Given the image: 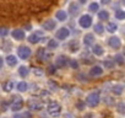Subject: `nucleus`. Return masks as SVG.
<instances>
[{
  "instance_id": "1",
  "label": "nucleus",
  "mask_w": 125,
  "mask_h": 118,
  "mask_svg": "<svg viewBox=\"0 0 125 118\" xmlns=\"http://www.w3.org/2000/svg\"><path fill=\"white\" fill-rule=\"evenodd\" d=\"M47 111L49 113V116L52 117H58L61 113V106L58 102H50L47 107Z\"/></svg>"
},
{
  "instance_id": "2",
  "label": "nucleus",
  "mask_w": 125,
  "mask_h": 118,
  "mask_svg": "<svg viewBox=\"0 0 125 118\" xmlns=\"http://www.w3.org/2000/svg\"><path fill=\"white\" fill-rule=\"evenodd\" d=\"M86 103L90 107H96L99 103V95H98V92H91V94H88L87 97H86Z\"/></svg>"
},
{
  "instance_id": "3",
  "label": "nucleus",
  "mask_w": 125,
  "mask_h": 118,
  "mask_svg": "<svg viewBox=\"0 0 125 118\" xmlns=\"http://www.w3.org/2000/svg\"><path fill=\"white\" fill-rule=\"evenodd\" d=\"M27 106H28V108H31L33 111H41L44 107V103L38 98H31L27 101Z\"/></svg>"
},
{
  "instance_id": "4",
  "label": "nucleus",
  "mask_w": 125,
  "mask_h": 118,
  "mask_svg": "<svg viewBox=\"0 0 125 118\" xmlns=\"http://www.w3.org/2000/svg\"><path fill=\"white\" fill-rule=\"evenodd\" d=\"M22 107H23V101H22V98H21L20 96H15V97H14V101H12V103H11V109H12L14 112H17V111H20Z\"/></svg>"
},
{
  "instance_id": "5",
  "label": "nucleus",
  "mask_w": 125,
  "mask_h": 118,
  "mask_svg": "<svg viewBox=\"0 0 125 118\" xmlns=\"http://www.w3.org/2000/svg\"><path fill=\"white\" fill-rule=\"evenodd\" d=\"M17 54L21 59H27L30 55H31V49L27 47V46H21L19 47L17 49Z\"/></svg>"
},
{
  "instance_id": "6",
  "label": "nucleus",
  "mask_w": 125,
  "mask_h": 118,
  "mask_svg": "<svg viewBox=\"0 0 125 118\" xmlns=\"http://www.w3.org/2000/svg\"><path fill=\"white\" fill-rule=\"evenodd\" d=\"M79 24H80L81 27H83V28H88V27L91 26V24H92V19H91L90 15H82L81 19L79 20Z\"/></svg>"
},
{
  "instance_id": "7",
  "label": "nucleus",
  "mask_w": 125,
  "mask_h": 118,
  "mask_svg": "<svg viewBox=\"0 0 125 118\" xmlns=\"http://www.w3.org/2000/svg\"><path fill=\"white\" fill-rule=\"evenodd\" d=\"M69 35H70V31L66 27H61L60 30H58L55 37L58 39H66V37H69Z\"/></svg>"
},
{
  "instance_id": "8",
  "label": "nucleus",
  "mask_w": 125,
  "mask_h": 118,
  "mask_svg": "<svg viewBox=\"0 0 125 118\" xmlns=\"http://www.w3.org/2000/svg\"><path fill=\"white\" fill-rule=\"evenodd\" d=\"M109 46H110L112 48L118 49V48L121 47V42H120V39H119L118 37H112V38H109Z\"/></svg>"
},
{
  "instance_id": "9",
  "label": "nucleus",
  "mask_w": 125,
  "mask_h": 118,
  "mask_svg": "<svg viewBox=\"0 0 125 118\" xmlns=\"http://www.w3.org/2000/svg\"><path fill=\"white\" fill-rule=\"evenodd\" d=\"M42 26H43L44 30L52 31V30H54V27H55V21H54V20H47L45 22H43Z\"/></svg>"
},
{
  "instance_id": "10",
  "label": "nucleus",
  "mask_w": 125,
  "mask_h": 118,
  "mask_svg": "<svg viewBox=\"0 0 125 118\" xmlns=\"http://www.w3.org/2000/svg\"><path fill=\"white\" fill-rule=\"evenodd\" d=\"M102 74H103V69H102L101 67H98V65L93 67V68L90 70V75H91V76H99V75H102Z\"/></svg>"
},
{
  "instance_id": "11",
  "label": "nucleus",
  "mask_w": 125,
  "mask_h": 118,
  "mask_svg": "<svg viewBox=\"0 0 125 118\" xmlns=\"http://www.w3.org/2000/svg\"><path fill=\"white\" fill-rule=\"evenodd\" d=\"M123 91H124V86H123L121 84L114 85V86L112 87V92H113L115 96H120V95L123 94Z\"/></svg>"
},
{
  "instance_id": "12",
  "label": "nucleus",
  "mask_w": 125,
  "mask_h": 118,
  "mask_svg": "<svg viewBox=\"0 0 125 118\" xmlns=\"http://www.w3.org/2000/svg\"><path fill=\"white\" fill-rule=\"evenodd\" d=\"M12 37L17 41H21V39L25 38V32L22 30H14L12 31Z\"/></svg>"
},
{
  "instance_id": "13",
  "label": "nucleus",
  "mask_w": 125,
  "mask_h": 118,
  "mask_svg": "<svg viewBox=\"0 0 125 118\" xmlns=\"http://www.w3.org/2000/svg\"><path fill=\"white\" fill-rule=\"evenodd\" d=\"M83 43L86 46H92L94 43V36L92 33H87L85 37H83Z\"/></svg>"
},
{
  "instance_id": "14",
  "label": "nucleus",
  "mask_w": 125,
  "mask_h": 118,
  "mask_svg": "<svg viewBox=\"0 0 125 118\" xmlns=\"http://www.w3.org/2000/svg\"><path fill=\"white\" fill-rule=\"evenodd\" d=\"M55 65L58 68H62V67H65L66 65V58L65 57H58L56 58V60H55Z\"/></svg>"
},
{
  "instance_id": "15",
  "label": "nucleus",
  "mask_w": 125,
  "mask_h": 118,
  "mask_svg": "<svg viewBox=\"0 0 125 118\" xmlns=\"http://www.w3.org/2000/svg\"><path fill=\"white\" fill-rule=\"evenodd\" d=\"M55 16H56V20H59V21H65L68 15H66V12L64 10H59V11H56Z\"/></svg>"
},
{
  "instance_id": "16",
  "label": "nucleus",
  "mask_w": 125,
  "mask_h": 118,
  "mask_svg": "<svg viewBox=\"0 0 125 118\" xmlns=\"http://www.w3.org/2000/svg\"><path fill=\"white\" fill-rule=\"evenodd\" d=\"M6 63H8V65H10V67H15V65L17 64V58H16L15 55H9V57L6 58Z\"/></svg>"
},
{
  "instance_id": "17",
  "label": "nucleus",
  "mask_w": 125,
  "mask_h": 118,
  "mask_svg": "<svg viewBox=\"0 0 125 118\" xmlns=\"http://www.w3.org/2000/svg\"><path fill=\"white\" fill-rule=\"evenodd\" d=\"M69 10H70V14L71 15H77L79 14V5L76 3H71L69 5Z\"/></svg>"
},
{
  "instance_id": "18",
  "label": "nucleus",
  "mask_w": 125,
  "mask_h": 118,
  "mask_svg": "<svg viewBox=\"0 0 125 118\" xmlns=\"http://www.w3.org/2000/svg\"><path fill=\"white\" fill-rule=\"evenodd\" d=\"M39 33H33V35H31L30 37H28V42L30 43H33V44H36V43H38L39 42Z\"/></svg>"
},
{
  "instance_id": "19",
  "label": "nucleus",
  "mask_w": 125,
  "mask_h": 118,
  "mask_svg": "<svg viewBox=\"0 0 125 118\" xmlns=\"http://www.w3.org/2000/svg\"><path fill=\"white\" fill-rule=\"evenodd\" d=\"M92 52H93V54H96V55H102V54H103V48H102L101 46L96 44V46H93Z\"/></svg>"
},
{
  "instance_id": "20",
  "label": "nucleus",
  "mask_w": 125,
  "mask_h": 118,
  "mask_svg": "<svg viewBox=\"0 0 125 118\" xmlns=\"http://www.w3.org/2000/svg\"><path fill=\"white\" fill-rule=\"evenodd\" d=\"M19 74H20L22 78L27 76V74H28V68H27V67H25V65L20 67V69H19Z\"/></svg>"
},
{
  "instance_id": "21",
  "label": "nucleus",
  "mask_w": 125,
  "mask_h": 118,
  "mask_svg": "<svg viewBox=\"0 0 125 118\" xmlns=\"http://www.w3.org/2000/svg\"><path fill=\"white\" fill-rule=\"evenodd\" d=\"M27 89H28V85H27L26 83L22 81V83H19V84H17V90H19L20 92H25Z\"/></svg>"
},
{
  "instance_id": "22",
  "label": "nucleus",
  "mask_w": 125,
  "mask_h": 118,
  "mask_svg": "<svg viewBox=\"0 0 125 118\" xmlns=\"http://www.w3.org/2000/svg\"><path fill=\"white\" fill-rule=\"evenodd\" d=\"M116 28H118V26H116L114 22H110V24H108V26H107V30H108V32H110V33L115 32Z\"/></svg>"
},
{
  "instance_id": "23",
  "label": "nucleus",
  "mask_w": 125,
  "mask_h": 118,
  "mask_svg": "<svg viewBox=\"0 0 125 118\" xmlns=\"http://www.w3.org/2000/svg\"><path fill=\"white\" fill-rule=\"evenodd\" d=\"M56 47H58L56 39H49V42H48V48H49V49H55Z\"/></svg>"
},
{
  "instance_id": "24",
  "label": "nucleus",
  "mask_w": 125,
  "mask_h": 118,
  "mask_svg": "<svg viewBox=\"0 0 125 118\" xmlns=\"http://www.w3.org/2000/svg\"><path fill=\"white\" fill-rule=\"evenodd\" d=\"M12 87H14V83L12 81H6L5 84H4V90L5 91H11L12 90Z\"/></svg>"
},
{
  "instance_id": "25",
  "label": "nucleus",
  "mask_w": 125,
  "mask_h": 118,
  "mask_svg": "<svg viewBox=\"0 0 125 118\" xmlns=\"http://www.w3.org/2000/svg\"><path fill=\"white\" fill-rule=\"evenodd\" d=\"M115 17H116L118 20H124L125 12H124L123 10H116V11H115Z\"/></svg>"
},
{
  "instance_id": "26",
  "label": "nucleus",
  "mask_w": 125,
  "mask_h": 118,
  "mask_svg": "<svg viewBox=\"0 0 125 118\" xmlns=\"http://www.w3.org/2000/svg\"><path fill=\"white\" fill-rule=\"evenodd\" d=\"M98 17H99L101 20H108L109 14H108L107 11H99V12H98Z\"/></svg>"
},
{
  "instance_id": "27",
  "label": "nucleus",
  "mask_w": 125,
  "mask_h": 118,
  "mask_svg": "<svg viewBox=\"0 0 125 118\" xmlns=\"http://www.w3.org/2000/svg\"><path fill=\"white\" fill-rule=\"evenodd\" d=\"M103 30H104V27H103L102 24H97V25H94V31H96L97 33H102Z\"/></svg>"
},
{
  "instance_id": "28",
  "label": "nucleus",
  "mask_w": 125,
  "mask_h": 118,
  "mask_svg": "<svg viewBox=\"0 0 125 118\" xmlns=\"http://www.w3.org/2000/svg\"><path fill=\"white\" fill-rule=\"evenodd\" d=\"M115 62H116L119 65H123V64H124V58H123L121 54H118V55L115 57Z\"/></svg>"
},
{
  "instance_id": "29",
  "label": "nucleus",
  "mask_w": 125,
  "mask_h": 118,
  "mask_svg": "<svg viewBox=\"0 0 125 118\" xmlns=\"http://www.w3.org/2000/svg\"><path fill=\"white\" fill-rule=\"evenodd\" d=\"M9 35V30L6 27H0V36L1 37H5Z\"/></svg>"
},
{
  "instance_id": "30",
  "label": "nucleus",
  "mask_w": 125,
  "mask_h": 118,
  "mask_svg": "<svg viewBox=\"0 0 125 118\" xmlns=\"http://www.w3.org/2000/svg\"><path fill=\"white\" fill-rule=\"evenodd\" d=\"M77 48H79V43H77V42H73V43L70 44V50H71V52L77 50Z\"/></svg>"
},
{
  "instance_id": "31",
  "label": "nucleus",
  "mask_w": 125,
  "mask_h": 118,
  "mask_svg": "<svg viewBox=\"0 0 125 118\" xmlns=\"http://www.w3.org/2000/svg\"><path fill=\"white\" fill-rule=\"evenodd\" d=\"M116 107H118V111H119L121 114H124V112H125V109H124V103H123V102H119V103L116 105Z\"/></svg>"
},
{
  "instance_id": "32",
  "label": "nucleus",
  "mask_w": 125,
  "mask_h": 118,
  "mask_svg": "<svg viewBox=\"0 0 125 118\" xmlns=\"http://www.w3.org/2000/svg\"><path fill=\"white\" fill-rule=\"evenodd\" d=\"M104 67H105L107 69H112V68L114 67V63L110 62V60H105V62H104Z\"/></svg>"
},
{
  "instance_id": "33",
  "label": "nucleus",
  "mask_w": 125,
  "mask_h": 118,
  "mask_svg": "<svg viewBox=\"0 0 125 118\" xmlns=\"http://www.w3.org/2000/svg\"><path fill=\"white\" fill-rule=\"evenodd\" d=\"M104 102L108 103V105H113L114 103V98H112L110 96H105L104 97Z\"/></svg>"
},
{
  "instance_id": "34",
  "label": "nucleus",
  "mask_w": 125,
  "mask_h": 118,
  "mask_svg": "<svg viewBox=\"0 0 125 118\" xmlns=\"http://www.w3.org/2000/svg\"><path fill=\"white\" fill-rule=\"evenodd\" d=\"M98 8H99V6H98L97 3H92V4L90 5V10H91V11H97Z\"/></svg>"
},
{
  "instance_id": "35",
  "label": "nucleus",
  "mask_w": 125,
  "mask_h": 118,
  "mask_svg": "<svg viewBox=\"0 0 125 118\" xmlns=\"http://www.w3.org/2000/svg\"><path fill=\"white\" fill-rule=\"evenodd\" d=\"M38 58H39V59H42V60L44 59V49H43V48H41V49H39V52H38Z\"/></svg>"
},
{
  "instance_id": "36",
  "label": "nucleus",
  "mask_w": 125,
  "mask_h": 118,
  "mask_svg": "<svg viewBox=\"0 0 125 118\" xmlns=\"http://www.w3.org/2000/svg\"><path fill=\"white\" fill-rule=\"evenodd\" d=\"M70 65H71V68H74V69H76V68L79 67V64H77L76 60H70Z\"/></svg>"
},
{
  "instance_id": "37",
  "label": "nucleus",
  "mask_w": 125,
  "mask_h": 118,
  "mask_svg": "<svg viewBox=\"0 0 125 118\" xmlns=\"http://www.w3.org/2000/svg\"><path fill=\"white\" fill-rule=\"evenodd\" d=\"M76 107H77L79 109H83V107H85V103H83V102H81V101H79V102L76 103Z\"/></svg>"
},
{
  "instance_id": "38",
  "label": "nucleus",
  "mask_w": 125,
  "mask_h": 118,
  "mask_svg": "<svg viewBox=\"0 0 125 118\" xmlns=\"http://www.w3.org/2000/svg\"><path fill=\"white\" fill-rule=\"evenodd\" d=\"M83 118H94V116H93V113H87Z\"/></svg>"
},
{
  "instance_id": "39",
  "label": "nucleus",
  "mask_w": 125,
  "mask_h": 118,
  "mask_svg": "<svg viewBox=\"0 0 125 118\" xmlns=\"http://www.w3.org/2000/svg\"><path fill=\"white\" fill-rule=\"evenodd\" d=\"M34 74H36V75H42L43 73H42L41 70H38V69H36V70H34Z\"/></svg>"
},
{
  "instance_id": "40",
  "label": "nucleus",
  "mask_w": 125,
  "mask_h": 118,
  "mask_svg": "<svg viewBox=\"0 0 125 118\" xmlns=\"http://www.w3.org/2000/svg\"><path fill=\"white\" fill-rule=\"evenodd\" d=\"M22 117H26V118H31V114H30V113H27V112H26V113H25V114H23V116H22Z\"/></svg>"
},
{
  "instance_id": "41",
  "label": "nucleus",
  "mask_w": 125,
  "mask_h": 118,
  "mask_svg": "<svg viewBox=\"0 0 125 118\" xmlns=\"http://www.w3.org/2000/svg\"><path fill=\"white\" fill-rule=\"evenodd\" d=\"M110 0H102V4H109Z\"/></svg>"
},
{
  "instance_id": "42",
  "label": "nucleus",
  "mask_w": 125,
  "mask_h": 118,
  "mask_svg": "<svg viewBox=\"0 0 125 118\" xmlns=\"http://www.w3.org/2000/svg\"><path fill=\"white\" fill-rule=\"evenodd\" d=\"M14 118H22V116H20V114H16V116H14Z\"/></svg>"
},
{
  "instance_id": "43",
  "label": "nucleus",
  "mask_w": 125,
  "mask_h": 118,
  "mask_svg": "<svg viewBox=\"0 0 125 118\" xmlns=\"http://www.w3.org/2000/svg\"><path fill=\"white\" fill-rule=\"evenodd\" d=\"M1 67H3V59L0 58V68H1Z\"/></svg>"
},
{
  "instance_id": "44",
  "label": "nucleus",
  "mask_w": 125,
  "mask_h": 118,
  "mask_svg": "<svg viewBox=\"0 0 125 118\" xmlns=\"http://www.w3.org/2000/svg\"><path fill=\"white\" fill-rule=\"evenodd\" d=\"M86 1H87V0H80V3H82V4H83V3H86Z\"/></svg>"
}]
</instances>
